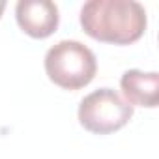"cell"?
<instances>
[{
	"label": "cell",
	"mask_w": 159,
	"mask_h": 159,
	"mask_svg": "<svg viewBox=\"0 0 159 159\" xmlns=\"http://www.w3.org/2000/svg\"><path fill=\"white\" fill-rule=\"evenodd\" d=\"M120 88L125 96V103L131 107H157L159 99V73H144L140 69H129L120 79Z\"/></svg>",
	"instance_id": "obj_5"
},
{
	"label": "cell",
	"mask_w": 159,
	"mask_h": 159,
	"mask_svg": "<svg viewBox=\"0 0 159 159\" xmlns=\"http://www.w3.org/2000/svg\"><path fill=\"white\" fill-rule=\"evenodd\" d=\"M98 71L96 54L81 41L62 39L45 54V73L64 90H79L90 84Z\"/></svg>",
	"instance_id": "obj_2"
},
{
	"label": "cell",
	"mask_w": 159,
	"mask_h": 159,
	"mask_svg": "<svg viewBox=\"0 0 159 159\" xmlns=\"http://www.w3.org/2000/svg\"><path fill=\"white\" fill-rule=\"evenodd\" d=\"M6 8V0H0V17H2V11Z\"/></svg>",
	"instance_id": "obj_6"
},
{
	"label": "cell",
	"mask_w": 159,
	"mask_h": 159,
	"mask_svg": "<svg viewBox=\"0 0 159 159\" xmlns=\"http://www.w3.org/2000/svg\"><path fill=\"white\" fill-rule=\"evenodd\" d=\"M77 114L86 131L109 135L127 125V122L133 118V107L125 103L112 88H99L81 101Z\"/></svg>",
	"instance_id": "obj_3"
},
{
	"label": "cell",
	"mask_w": 159,
	"mask_h": 159,
	"mask_svg": "<svg viewBox=\"0 0 159 159\" xmlns=\"http://www.w3.org/2000/svg\"><path fill=\"white\" fill-rule=\"evenodd\" d=\"M15 19L25 34L45 39L56 32L60 13L58 6L51 0H19L15 6Z\"/></svg>",
	"instance_id": "obj_4"
},
{
	"label": "cell",
	"mask_w": 159,
	"mask_h": 159,
	"mask_svg": "<svg viewBox=\"0 0 159 159\" xmlns=\"http://www.w3.org/2000/svg\"><path fill=\"white\" fill-rule=\"evenodd\" d=\"M146 25V10L137 0H88L81 8L83 30L103 43H135L144 36Z\"/></svg>",
	"instance_id": "obj_1"
}]
</instances>
